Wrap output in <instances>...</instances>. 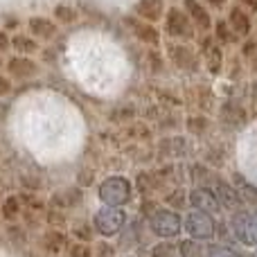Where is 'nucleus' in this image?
<instances>
[{"mask_svg":"<svg viewBox=\"0 0 257 257\" xmlns=\"http://www.w3.org/2000/svg\"><path fill=\"white\" fill-rule=\"evenodd\" d=\"M99 199L108 205V208H120L131 199V185L126 178L111 176L99 185Z\"/></svg>","mask_w":257,"mask_h":257,"instance_id":"1","label":"nucleus"},{"mask_svg":"<svg viewBox=\"0 0 257 257\" xmlns=\"http://www.w3.org/2000/svg\"><path fill=\"white\" fill-rule=\"evenodd\" d=\"M126 221V214L124 210L120 208H102L97 214H95V228H97L99 235L104 237H111V235H117L120 228L124 226Z\"/></svg>","mask_w":257,"mask_h":257,"instance_id":"2","label":"nucleus"},{"mask_svg":"<svg viewBox=\"0 0 257 257\" xmlns=\"http://www.w3.org/2000/svg\"><path fill=\"white\" fill-rule=\"evenodd\" d=\"M185 230L194 239H210L214 235V223L205 212H190L185 217Z\"/></svg>","mask_w":257,"mask_h":257,"instance_id":"3","label":"nucleus"},{"mask_svg":"<svg viewBox=\"0 0 257 257\" xmlns=\"http://www.w3.org/2000/svg\"><path fill=\"white\" fill-rule=\"evenodd\" d=\"M232 232L248 248H255L257 246V221L253 217H248V214H237L232 219Z\"/></svg>","mask_w":257,"mask_h":257,"instance_id":"4","label":"nucleus"},{"mask_svg":"<svg viewBox=\"0 0 257 257\" xmlns=\"http://www.w3.org/2000/svg\"><path fill=\"white\" fill-rule=\"evenodd\" d=\"M151 230L158 237H174L181 232V219H178V214L167 212V210L156 212L151 217Z\"/></svg>","mask_w":257,"mask_h":257,"instance_id":"5","label":"nucleus"},{"mask_svg":"<svg viewBox=\"0 0 257 257\" xmlns=\"http://www.w3.org/2000/svg\"><path fill=\"white\" fill-rule=\"evenodd\" d=\"M190 201H192V205H194V210H199V212L208 214V212H217L219 210L217 196L208 190H194L192 196H190Z\"/></svg>","mask_w":257,"mask_h":257,"instance_id":"6","label":"nucleus"},{"mask_svg":"<svg viewBox=\"0 0 257 257\" xmlns=\"http://www.w3.org/2000/svg\"><path fill=\"white\" fill-rule=\"evenodd\" d=\"M7 70L12 72L16 79H27V77H34L36 75V63L32 61V59H25V57H14L9 59L7 63Z\"/></svg>","mask_w":257,"mask_h":257,"instance_id":"7","label":"nucleus"},{"mask_svg":"<svg viewBox=\"0 0 257 257\" xmlns=\"http://www.w3.org/2000/svg\"><path fill=\"white\" fill-rule=\"evenodd\" d=\"M27 27H30L32 36H36V39H52L54 32H57V27H54V23L50 21V18H41V16H34L30 18V23H27Z\"/></svg>","mask_w":257,"mask_h":257,"instance_id":"8","label":"nucleus"},{"mask_svg":"<svg viewBox=\"0 0 257 257\" xmlns=\"http://www.w3.org/2000/svg\"><path fill=\"white\" fill-rule=\"evenodd\" d=\"M136 9L140 16L149 18V21H156V18L160 16V12H163V3H160V0H140Z\"/></svg>","mask_w":257,"mask_h":257,"instance_id":"9","label":"nucleus"},{"mask_svg":"<svg viewBox=\"0 0 257 257\" xmlns=\"http://www.w3.org/2000/svg\"><path fill=\"white\" fill-rule=\"evenodd\" d=\"M12 45H14V48H16L21 54H34L36 50H39V45H36L34 39H30V36H23V34L14 36V39H12Z\"/></svg>","mask_w":257,"mask_h":257,"instance_id":"10","label":"nucleus"},{"mask_svg":"<svg viewBox=\"0 0 257 257\" xmlns=\"http://www.w3.org/2000/svg\"><path fill=\"white\" fill-rule=\"evenodd\" d=\"M3 214L9 221L18 219V214H21V201L16 196H7V201H3Z\"/></svg>","mask_w":257,"mask_h":257,"instance_id":"11","label":"nucleus"},{"mask_svg":"<svg viewBox=\"0 0 257 257\" xmlns=\"http://www.w3.org/2000/svg\"><path fill=\"white\" fill-rule=\"evenodd\" d=\"M183 27H185V18H183V14H178L176 9H172V12H169V18H167V30L172 32V34H181Z\"/></svg>","mask_w":257,"mask_h":257,"instance_id":"12","label":"nucleus"},{"mask_svg":"<svg viewBox=\"0 0 257 257\" xmlns=\"http://www.w3.org/2000/svg\"><path fill=\"white\" fill-rule=\"evenodd\" d=\"M54 16H57L61 23H72L77 18V14L72 12L70 7H63V5H59V7L54 9Z\"/></svg>","mask_w":257,"mask_h":257,"instance_id":"13","label":"nucleus"},{"mask_svg":"<svg viewBox=\"0 0 257 257\" xmlns=\"http://www.w3.org/2000/svg\"><path fill=\"white\" fill-rule=\"evenodd\" d=\"M181 253H183V257H201L196 244H192V241H183V244H181Z\"/></svg>","mask_w":257,"mask_h":257,"instance_id":"14","label":"nucleus"},{"mask_svg":"<svg viewBox=\"0 0 257 257\" xmlns=\"http://www.w3.org/2000/svg\"><path fill=\"white\" fill-rule=\"evenodd\" d=\"M70 257H90V248L86 244H75L70 248Z\"/></svg>","mask_w":257,"mask_h":257,"instance_id":"15","label":"nucleus"},{"mask_svg":"<svg viewBox=\"0 0 257 257\" xmlns=\"http://www.w3.org/2000/svg\"><path fill=\"white\" fill-rule=\"evenodd\" d=\"M208 257H237V253H232L228 248H210Z\"/></svg>","mask_w":257,"mask_h":257,"instance_id":"16","label":"nucleus"},{"mask_svg":"<svg viewBox=\"0 0 257 257\" xmlns=\"http://www.w3.org/2000/svg\"><path fill=\"white\" fill-rule=\"evenodd\" d=\"M138 36H142L145 41H156V39H158V36H156V32L151 30V27H140V30H138Z\"/></svg>","mask_w":257,"mask_h":257,"instance_id":"17","label":"nucleus"},{"mask_svg":"<svg viewBox=\"0 0 257 257\" xmlns=\"http://www.w3.org/2000/svg\"><path fill=\"white\" fill-rule=\"evenodd\" d=\"M12 93V84H9L7 77H0V97H5V95Z\"/></svg>","mask_w":257,"mask_h":257,"instance_id":"18","label":"nucleus"},{"mask_svg":"<svg viewBox=\"0 0 257 257\" xmlns=\"http://www.w3.org/2000/svg\"><path fill=\"white\" fill-rule=\"evenodd\" d=\"M12 48V39H9L5 32H0V52H5V50Z\"/></svg>","mask_w":257,"mask_h":257,"instance_id":"19","label":"nucleus"},{"mask_svg":"<svg viewBox=\"0 0 257 257\" xmlns=\"http://www.w3.org/2000/svg\"><path fill=\"white\" fill-rule=\"evenodd\" d=\"M212 3H217V5H219V3H223V0H212Z\"/></svg>","mask_w":257,"mask_h":257,"instance_id":"20","label":"nucleus"},{"mask_svg":"<svg viewBox=\"0 0 257 257\" xmlns=\"http://www.w3.org/2000/svg\"><path fill=\"white\" fill-rule=\"evenodd\" d=\"M0 68H3V59H0Z\"/></svg>","mask_w":257,"mask_h":257,"instance_id":"21","label":"nucleus"}]
</instances>
